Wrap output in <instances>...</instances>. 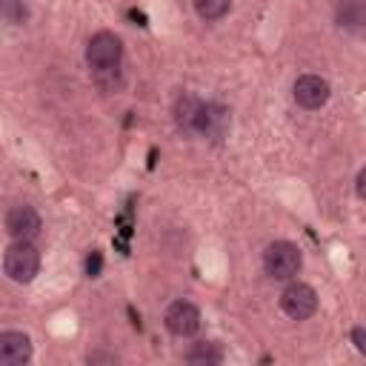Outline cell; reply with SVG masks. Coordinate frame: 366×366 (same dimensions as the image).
Wrapping results in <instances>:
<instances>
[{"instance_id": "6da1fadb", "label": "cell", "mask_w": 366, "mask_h": 366, "mask_svg": "<svg viewBox=\"0 0 366 366\" xmlns=\"http://www.w3.org/2000/svg\"><path fill=\"white\" fill-rule=\"evenodd\" d=\"M3 272L14 283H31L40 272V252L31 240H14L3 254Z\"/></svg>"}, {"instance_id": "7a4b0ae2", "label": "cell", "mask_w": 366, "mask_h": 366, "mask_svg": "<svg viewBox=\"0 0 366 366\" xmlns=\"http://www.w3.org/2000/svg\"><path fill=\"white\" fill-rule=\"evenodd\" d=\"M123 60V43L112 31H97L86 46V63L97 74H112L120 69Z\"/></svg>"}, {"instance_id": "3957f363", "label": "cell", "mask_w": 366, "mask_h": 366, "mask_svg": "<svg viewBox=\"0 0 366 366\" xmlns=\"http://www.w3.org/2000/svg\"><path fill=\"white\" fill-rule=\"evenodd\" d=\"M303 266V254L289 240H274L263 252V269L272 280H292Z\"/></svg>"}, {"instance_id": "277c9868", "label": "cell", "mask_w": 366, "mask_h": 366, "mask_svg": "<svg viewBox=\"0 0 366 366\" xmlns=\"http://www.w3.org/2000/svg\"><path fill=\"white\" fill-rule=\"evenodd\" d=\"M280 309L292 320H309L317 312V292L309 283L295 280L280 292Z\"/></svg>"}, {"instance_id": "5b68a950", "label": "cell", "mask_w": 366, "mask_h": 366, "mask_svg": "<svg viewBox=\"0 0 366 366\" xmlns=\"http://www.w3.org/2000/svg\"><path fill=\"white\" fill-rule=\"evenodd\" d=\"M3 223H6V234L11 240H34L40 234V229H43V220H40L37 209H31L26 203L11 206L6 212V220Z\"/></svg>"}, {"instance_id": "8992f818", "label": "cell", "mask_w": 366, "mask_h": 366, "mask_svg": "<svg viewBox=\"0 0 366 366\" xmlns=\"http://www.w3.org/2000/svg\"><path fill=\"white\" fill-rule=\"evenodd\" d=\"M163 323L174 337H192L200 329V309L192 300H174L169 303Z\"/></svg>"}, {"instance_id": "52a82bcc", "label": "cell", "mask_w": 366, "mask_h": 366, "mask_svg": "<svg viewBox=\"0 0 366 366\" xmlns=\"http://www.w3.org/2000/svg\"><path fill=\"white\" fill-rule=\"evenodd\" d=\"M329 94H332L329 80L320 77V74H303V77L295 80V103L300 109L315 112V109H320V106L329 103Z\"/></svg>"}, {"instance_id": "ba28073f", "label": "cell", "mask_w": 366, "mask_h": 366, "mask_svg": "<svg viewBox=\"0 0 366 366\" xmlns=\"http://www.w3.org/2000/svg\"><path fill=\"white\" fill-rule=\"evenodd\" d=\"M232 126V117H229V109L220 106V103H203L200 112H197V120H194V132L209 137V140H220Z\"/></svg>"}, {"instance_id": "9c48e42d", "label": "cell", "mask_w": 366, "mask_h": 366, "mask_svg": "<svg viewBox=\"0 0 366 366\" xmlns=\"http://www.w3.org/2000/svg\"><path fill=\"white\" fill-rule=\"evenodd\" d=\"M31 360V340L26 332H3L0 335V366H23Z\"/></svg>"}, {"instance_id": "30bf717a", "label": "cell", "mask_w": 366, "mask_h": 366, "mask_svg": "<svg viewBox=\"0 0 366 366\" xmlns=\"http://www.w3.org/2000/svg\"><path fill=\"white\" fill-rule=\"evenodd\" d=\"M335 23L349 34L366 31V3L363 0H337L335 3Z\"/></svg>"}, {"instance_id": "8fae6325", "label": "cell", "mask_w": 366, "mask_h": 366, "mask_svg": "<svg viewBox=\"0 0 366 366\" xmlns=\"http://www.w3.org/2000/svg\"><path fill=\"white\" fill-rule=\"evenodd\" d=\"M200 106H203V100H197L194 94H186L183 92L177 97V103H174V120H177V126L186 129V132H194V120H197Z\"/></svg>"}, {"instance_id": "7c38bea8", "label": "cell", "mask_w": 366, "mask_h": 366, "mask_svg": "<svg viewBox=\"0 0 366 366\" xmlns=\"http://www.w3.org/2000/svg\"><path fill=\"white\" fill-rule=\"evenodd\" d=\"M186 360L194 363V366H214V363L223 360V352H220V346L212 343V340H197V343H192V349L186 352Z\"/></svg>"}, {"instance_id": "4fadbf2b", "label": "cell", "mask_w": 366, "mask_h": 366, "mask_svg": "<svg viewBox=\"0 0 366 366\" xmlns=\"http://www.w3.org/2000/svg\"><path fill=\"white\" fill-rule=\"evenodd\" d=\"M229 6H232L229 0H194V11L203 20H220V17H226Z\"/></svg>"}, {"instance_id": "5bb4252c", "label": "cell", "mask_w": 366, "mask_h": 366, "mask_svg": "<svg viewBox=\"0 0 366 366\" xmlns=\"http://www.w3.org/2000/svg\"><path fill=\"white\" fill-rule=\"evenodd\" d=\"M3 17L9 23H23L26 20V6L23 0H3Z\"/></svg>"}, {"instance_id": "9a60e30c", "label": "cell", "mask_w": 366, "mask_h": 366, "mask_svg": "<svg viewBox=\"0 0 366 366\" xmlns=\"http://www.w3.org/2000/svg\"><path fill=\"white\" fill-rule=\"evenodd\" d=\"M100 266H103L100 252H92V254L86 257V274H89V277H97V274H100Z\"/></svg>"}, {"instance_id": "2e32d148", "label": "cell", "mask_w": 366, "mask_h": 366, "mask_svg": "<svg viewBox=\"0 0 366 366\" xmlns=\"http://www.w3.org/2000/svg\"><path fill=\"white\" fill-rule=\"evenodd\" d=\"M352 343L360 355H366V326H355L352 329Z\"/></svg>"}, {"instance_id": "e0dca14e", "label": "cell", "mask_w": 366, "mask_h": 366, "mask_svg": "<svg viewBox=\"0 0 366 366\" xmlns=\"http://www.w3.org/2000/svg\"><path fill=\"white\" fill-rule=\"evenodd\" d=\"M355 189H357V194L366 200V166L357 172V180H355Z\"/></svg>"}, {"instance_id": "ac0fdd59", "label": "cell", "mask_w": 366, "mask_h": 366, "mask_svg": "<svg viewBox=\"0 0 366 366\" xmlns=\"http://www.w3.org/2000/svg\"><path fill=\"white\" fill-rule=\"evenodd\" d=\"M86 360H89V363H97V360H106V363H114L117 357H114V355H103V352H92V355H89Z\"/></svg>"}]
</instances>
